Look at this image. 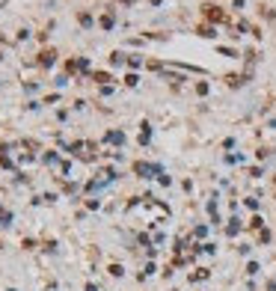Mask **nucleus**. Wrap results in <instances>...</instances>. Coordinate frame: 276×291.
I'll return each mask as SVG.
<instances>
[{"mask_svg": "<svg viewBox=\"0 0 276 291\" xmlns=\"http://www.w3.org/2000/svg\"><path fill=\"white\" fill-rule=\"evenodd\" d=\"M42 62H45V65H51V62H54V54H51V51H48V54H42Z\"/></svg>", "mask_w": 276, "mask_h": 291, "instance_id": "obj_3", "label": "nucleus"}, {"mask_svg": "<svg viewBox=\"0 0 276 291\" xmlns=\"http://www.w3.org/2000/svg\"><path fill=\"white\" fill-rule=\"evenodd\" d=\"M205 15H208L211 21H226V15H223V9H217V6H205Z\"/></svg>", "mask_w": 276, "mask_h": 291, "instance_id": "obj_1", "label": "nucleus"}, {"mask_svg": "<svg viewBox=\"0 0 276 291\" xmlns=\"http://www.w3.org/2000/svg\"><path fill=\"white\" fill-rule=\"evenodd\" d=\"M107 140H110V143H122V140H125V134H122V131H113Z\"/></svg>", "mask_w": 276, "mask_h": 291, "instance_id": "obj_2", "label": "nucleus"}]
</instances>
